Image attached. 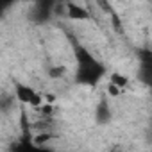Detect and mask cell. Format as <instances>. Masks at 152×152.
Instances as JSON below:
<instances>
[{
  "instance_id": "6da1fadb",
  "label": "cell",
  "mask_w": 152,
  "mask_h": 152,
  "mask_svg": "<svg viewBox=\"0 0 152 152\" xmlns=\"http://www.w3.org/2000/svg\"><path fill=\"white\" fill-rule=\"evenodd\" d=\"M73 57H75V75L73 81L79 86H88V88H95L104 77H106V64L97 59L84 45H81L79 41H73Z\"/></svg>"
},
{
  "instance_id": "7a4b0ae2",
  "label": "cell",
  "mask_w": 152,
  "mask_h": 152,
  "mask_svg": "<svg viewBox=\"0 0 152 152\" xmlns=\"http://www.w3.org/2000/svg\"><path fill=\"white\" fill-rule=\"evenodd\" d=\"M15 97L20 104L23 106H31V107H41L43 104V97L31 86L27 84H22V83H16L15 84Z\"/></svg>"
},
{
  "instance_id": "9c48e42d",
  "label": "cell",
  "mask_w": 152,
  "mask_h": 152,
  "mask_svg": "<svg viewBox=\"0 0 152 152\" xmlns=\"http://www.w3.org/2000/svg\"><path fill=\"white\" fill-rule=\"evenodd\" d=\"M109 15H111V23H113L115 31H116L118 34H124V25H122V22H120V16H118L115 11H109Z\"/></svg>"
},
{
  "instance_id": "8fae6325",
  "label": "cell",
  "mask_w": 152,
  "mask_h": 152,
  "mask_svg": "<svg viewBox=\"0 0 152 152\" xmlns=\"http://www.w3.org/2000/svg\"><path fill=\"white\" fill-rule=\"evenodd\" d=\"M107 152H127V150H125V148H124L122 145H113V147H111V148H109Z\"/></svg>"
},
{
  "instance_id": "7c38bea8",
  "label": "cell",
  "mask_w": 152,
  "mask_h": 152,
  "mask_svg": "<svg viewBox=\"0 0 152 152\" xmlns=\"http://www.w3.org/2000/svg\"><path fill=\"white\" fill-rule=\"evenodd\" d=\"M150 152H152V150H150Z\"/></svg>"
},
{
  "instance_id": "ba28073f",
  "label": "cell",
  "mask_w": 152,
  "mask_h": 152,
  "mask_svg": "<svg viewBox=\"0 0 152 152\" xmlns=\"http://www.w3.org/2000/svg\"><path fill=\"white\" fill-rule=\"evenodd\" d=\"M66 73H68V68L64 64H57V66L48 68V77L50 79H63Z\"/></svg>"
},
{
  "instance_id": "5b68a950",
  "label": "cell",
  "mask_w": 152,
  "mask_h": 152,
  "mask_svg": "<svg viewBox=\"0 0 152 152\" xmlns=\"http://www.w3.org/2000/svg\"><path fill=\"white\" fill-rule=\"evenodd\" d=\"M113 118V111H111V106H109V100L107 97H102L95 107V122L99 125H107Z\"/></svg>"
},
{
  "instance_id": "3957f363",
  "label": "cell",
  "mask_w": 152,
  "mask_h": 152,
  "mask_svg": "<svg viewBox=\"0 0 152 152\" xmlns=\"http://www.w3.org/2000/svg\"><path fill=\"white\" fill-rule=\"evenodd\" d=\"M54 7H56V2H48V0H47V2H36L32 6L29 20L34 22V23H38V25H43V23H47L52 18Z\"/></svg>"
},
{
  "instance_id": "8992f818",
  "label": "cell",
  "mask_w": 152,
  "mask_h": 152,
  "mask_svg": "<svg viewBox=\"0 0 152 152\" xmlns=\"http://www.w3.org/2000/svg\"><path fill=\"white\" fill-rule=\"evenodd\" d=\"M66 16L70 20H75V22H83V20H90L91 18L88 9H84L83 6L75 4V2H66Z\"/></svg>"
},
{
  "instance_id": "277c9868",
  "label": "cell",
  "mask_w": 152,
  "mask_h": 152,
  "mask_svg": "<svg viewBox=\"0 0 152 152\" xmlns=\"http://www.w3.org/2000/svg\"><path fill=\"white\" fill-rule=\"evenodd\" d=\"M13 150H15V152H57V150H54V148H50V147L38 145V143L34 141V138L29 134L27 129H25L23 136L16 141V145H15Z\"/></svg>"
},
{
  "instance_id": "52a82bcc",
  "label": "cell",
  "mask_w": 152,
  "mask_h": 152,
  "mask_svg": "<svg viewBox=\"0 0 152 152\" xmlns=\"http://www.w3.org/2000/svg\"><path fill=\"white\" fill-rule=\"evenodd\" d=\"M109 83L111 84H115L116 88H120V90H125V88H129V77H125V75L122 73V72H113L111 75H109Z\"/></svg>"
},
{
  "instance_id": "30bf717a",
  "label": "cell",
  "mask_w": 152,
  "mask_h": 152,
  "mask_svg": "<svg viewBox=\"0 0 152 152\" xmlns=\"http://www.w3.org/2000/svg\"><path fill=\"white\" fill-rule=\"evenodd\" d=\"M122 95V90L120 88H116L115 84H107V97H111V99H116V97H120Z\"/></svg>"
}]
</instances>
